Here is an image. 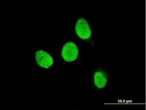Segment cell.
<instances>
[{"label": "cell", "instance_id": "1", "mask_svg": "<svg viewBox=\"0 0 146 110\" xmlns=\"http://www.w3.org/2000/svg\"><path fill=\"white\" fill-rule=\"evenodd\" d=\"M62 55L66 62H71L75 61L78 55V49L76 45L73 42H68L64 46Z\"/></svg>", "mask_w": 146, "mask_h": 110}, {"label": "cell", "instance_id": "2", "mask_svg": "<svg viewBox=\"0 0 146 110\" xmlns=\"http://www.w3.org/2000/svg\"><path fill=\"white\" fill-rule=\"evenodd\" d=\"M76 32L78 36L82 39H88L91 36V30L87 21L84 19H79L76 25Z\"/></svg>", "mask_w": 146, "mask_h": 110}, {"label": "cell", "instance_id": "3", "mask_svg": "<svg viewBox=\"0 0 146 110\" xmlns=\"http://www.w3.org/2000/svg\"><path fill=\"white\" fill-rule=\"evenodd\" d=\"M35 58L38 65L45 69L51 67L54 62L53 57L49 54L42 50L36 52Z\"/></svg>", "mask_w": 146, "mask_h": 110}, {"label": "cell", "instance_id": "4", "mask_svg": "<svg viewBox=\"0 0 146 110\" xmlns=\"http://www.w3.org/2000/svg\"><path fill=\"white\" fill-rule=\"evenodd\" d=\"M108 79L105 73L102 71H96L94 75V83L97 88L103 89L107 84Z\"/></svg>", "mask_w": 146, "mask_h": 110}]
</instances>
